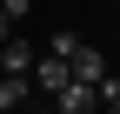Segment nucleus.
Masks as SVG:
<instances>
[{
  "label": "nucleus",
  "instance_id": "1",
  "mask_svg": "<svg viewBox=\"0 0 120 114\" xmlns=\"http://www.w3.org/2000/svg\"><path fill=\"white\" fill-rule=\"evenodd\" d=\"M73 81H80V74H73V61H60V54H40V67H34V87H40V94H53V101H60Z\"/></svg>",
  "mask_w": 120,
  "mask_h": 114
},
{
  "label": "nucleus",
  "instance_id": "2",
  "mask_svg": "<svg viewBox=\"0 0 120 114\" xmlns=\"http://www.w3.org/2000/svg\"><path fill=\"white\" fill-rule=\"evenodd\" d=\"M34 67H40V47H34V40L13 34L7 47H0V74H34Z\"/></svg>",
  "mask_w": 120,
  "mask_h": 114
},
{
  "label": "nucleus",
  "instance_id": "3",
  "mask_svg": "<svg viewBox=\"0 0 120 114\" xmlns=\"http://www.w3.org/2000/svg\"><path fill=\"white\" fill-rule=\"evenodd\" d=\"M53 107H67V114H100V107H107V94H100V87H87V81H73Z\"/></svg>",
  "mask_w": 120,
  "mask_h": 114
},
{
  "label": "nucleus",
  "instance_id": "4",
  "mask_svg": "<svg viewBox=\"0 0 120 114\" xmlns=\"http://www.w3.org/2000/svg\"><path fill=\"white\" fill-rule=\"evenodd\" d=\"M34 94V74H0V114H20Z\"/></svg>",
  "mask_w": 120,
  "mask_h": 114
},
{
  "label": "nucleus",
  "instance_id": "5",
  "mask_svg": "<svg viewBox=\"0 0 120 114\" xmlns=\"http://www.w3.org/2000/svg\"><path fill=\"white\" fill-rule=\"evenodd\" d=\"M80 47H87L80 34H53V47H47V54H60V61H73V54H80Z\"/></svg>",
  "mask_w": 120,
  "mask_h": 114
},
{
  "label": "nucleus",
  "instance_id": "6",
  "mask_svg": "<svg viewBox=\"0 0 120 114\" xmlns=\"http://www.w3.org/2000/svg\"><path fill=\"white\" fill-rule=\"evenodd\" d=\"M7 40H13V13L0 7V47H7Z\"/></svg>",
  "mask_w": 120,
  "mask_h": 114
},
{
  "label": "nucleus",
  "instance_id": "7",
  "mask_svg": "<svg viewBox=\"0 0 120 114\" xmlns=\"http://www.w3.org/2000/svg\"><path fill=\"white\" fill-rule=\"evenodd\" d=\"M107 114H120V101H107Z\"/></svg>",
  "mask_w": 120,
  "mask_h": 114
},
{
  "label": "nucleus",
  "instance_id": "8",
  "mask_svg": "<svg viewBox=\"0 0 120 114\" xmlns=\"http://www.w3.org/2000/svg\"><path fill=\"white\" fill-rule=\"evenodd\" d=\"M47 114H67V107H47Z\"/></svg>",
  "mask_w": 120,
  "mask_h": 114
}]
</instances>
